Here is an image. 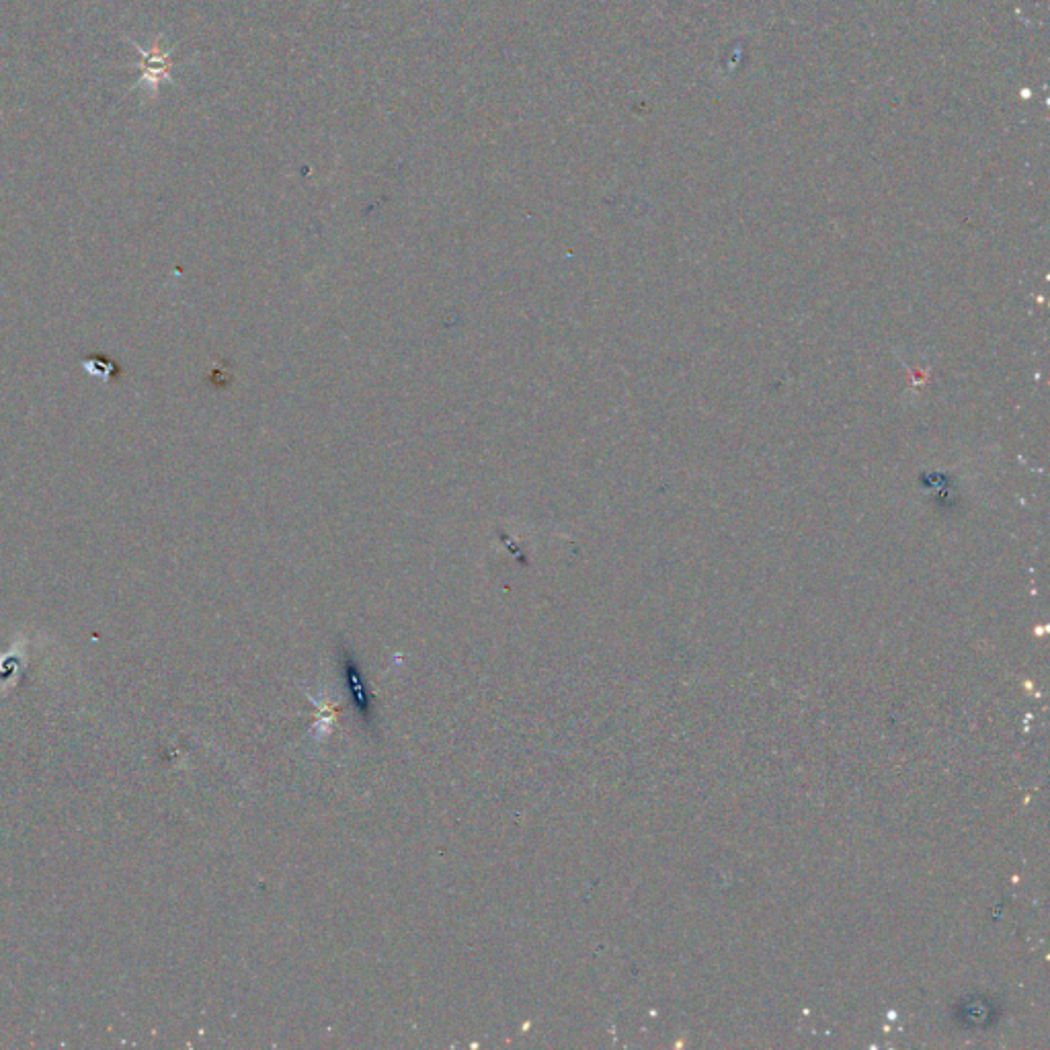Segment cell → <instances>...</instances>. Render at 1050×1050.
Segmentation results:
<instances>
[{"label":"cell","mask_w":1050,"mask_h":1050,"mask_svg":"<svg viewBox=\"0 0 1050 1050\" xmlns=\"http://www.w3.org/2000/svg\"><path fill=\"white\" fill-rule=\"evenodd\" d=\"M343 671H345L347 688H349L351 702H353L355 710H357L363 718H366V720H372V718H374V702H372L370 690L366 688V683H363V677H361L359 665L353 661V657H345Z\"/></svg>","instance_id":"obj_1"}]
</instances>
